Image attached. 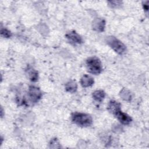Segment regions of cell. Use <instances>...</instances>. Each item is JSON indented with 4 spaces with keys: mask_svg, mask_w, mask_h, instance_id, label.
Returning <instances> with one entry per match:
<instances>
[{
    "mask_svg": "<svg viewBox=\"0 0 149 149\" xmlns=\"http://www.w3.org/2000/svg\"><path fill=\"white\" fill-rule=\"evenodd\" d=\"M107 109L109 112L114 115L117 111L121 109V105L115 100H111L108 105Z\"/></svg>",
    "mask_w": 149,
    "mask_h": 149,
    "instance_id": "cell-9",
    "label": "cell"
},
{
    "mask_svg": "<svg viewBox=\"0 0 149 149\" xmlns=\"http://www.w3.org/2000/svg\"><path fill=\"white\" fill-rule=\"evenodd\" d=\"M93 99L97 102H101L105 97V93L104 91L98 90L93 93Z\"/></svg>",
    "mask_w": 149,
    "mask_h": 149,
    "instance_id": "cell-11",
    "label": "cell"
},
{
    "mask_svg": "<svg viewBox=\"0 0 149 149\" xmlns=\"http://www.w3.org/2000/svg\"><path fill=\"white\" fill-rule=\"evenodd\" d=\"M94 83V79L88 74H84L80 79V84L81 86L84 88L91 86Z\"/></svg>",
    "mask_w": 149,
    "mask_h": 149,
    "instance_id": "cell-8",
    "label": "cell"
},
{
    "mask_svg": "<svg viewBox=\"0 0 149 149\" xmlns=\"http://www.w3.org/2000/svg\"><path fill=\"white\" fill-rule=\"evenodd\" d=\"M148 1H146V2H144L143 4V8L144 9L146 10V11H148Z\"/></svg>",
    "mask_w": 149,
    "mask_h": 149,
    "instance_id": "cell-17",
    "label": "cell"
},
{
    "mask_svg": "<svg viewBox=\"0 0 149 149\" xmlns=\"http://www.w3.org/2000/svg\"><path fill=\"white\" fill-rule=\"evenodd\" d=\"M27 74L29 79L33 82L37 81L38 78V74L37 71L32 68H29L27 70Z\"/></svg>",
    "mask_w": 149,
    "mask_h": 149,
    "instance_id": "cell-12",
    "label": "cell"
},
{
    "mask_svg": "<svg viewBox=\"0 0 149 149\" xmlns=\"http://www.w3.org/2000/svg\"><path fill=\"white\" fill-rule=\"evenodd\" d=\"M1 118H2V117H3V109H2V108H1Z\"/></svg>",
    "mask_w": 149,
    "mask_h": 149,
    "instance_id": "cell-18",
    "label": "cell"
},
{
    "mask_svg": "<svg viewBox=\"0 0 149 149\" xmlns=\"http://www.w3.org/2000/svg\"><path fill=\"white\" fill-rule=\"evenodd\" d=\"M1 34L5 38H10L12 36V33L5 28H2L1 29Z\"/></svg>",
    "mask_w": 149,
    "mask_h": 149,
    "instance_id": "cell-14",
    "label": "cell"
},
{
    "mask_svg": "<svg viewBox=\"0 0 149 149\" xmlns=\"http://www.w3.org/2000/svg\"><path fill=\"white\" fill-rule=\"evenodd\" d=\"M72 120L75 124L81 127L90 126L93 123V119L90 115L81 112L73 113Z\"/></svg>",
    "mask_w": 149,
    "mask_h": 149,
    "instance_id": "cell-1",
    "label": "cell"
},
{
    "mask_svg": "<svg viewBox=\"0 0 149 149\" xmlns=\"http://www.w3.org/2000/svg\"><path fill=\"white\" fill-rule=\"evenodd\" d=\"M86 66L88 72L93 74H98L102 70L101 61L96 56L88 58L86 60Z\"/></svg>",
    "mask_w": 149,
    "mask_h": 149,
    "instance_id": "cell-3",
    "label": "cell"
},
{
    "mask_svg": "<svg viewBox=\"0 0 149 149\" xmlns=\"http://www.w3.org/2000/svg\"><path fill=\"white\" fill-rule=\"evenodd\" d=\"M28 95L30 100L32 102L36 103L41 99L42 97V93L38 87L31 86L29 88Z\"/></svg>",
    "mask_w": 149,
    "mask_h": 149,
    "instance_id": "cell-4",
    "label": "cell"
},
{
    "mask_svg": "<svg viewBox=\"0 0 149 149\" xmlns=\"http://www.w3.org/2000/svg\"><path fill=\"white\" fill-rule=\"evenodd\" d=\"M120 96L121 98L126 101H130L132 100L131 93L126 88H123L120 92Z\"/></svg>",
    "mask_w": 149,
    "mask_h": 149,
    "instance_id": "cell-13",
    "label": "cell"
},
{
    "mask_svg": "<svg viewBox=\"0 0 149 149\" xmlns=\"http://www.w3.org/2000/svg\"><path fill=\"white\" fill-rule=\"evenodd\" d=\"M113 115L123 125H127L130 124L131 123V122L132 121V118L129 115H128L127 113L123 112L121 111V109L117 111Z\"/></svg>",
    "mask_w": 149,
    "mask_h": 149,
    "instance_id": "cell-6",
    "label": "cell"
},
{
    "mask_svg": "<svg viewBox=\"0 0 149 149\" xmlns=\"http://www.w3.org/2000/svg\"><path fill=\"white\" fill-rule=\"evenodd\" d=\"M50 147L51 148H60L61 146L57 139L54 138L51 140L50 142Z\"/></svg>",
    "mask_w": 149,
    "mask_h": 149,
    "instance_id": "cell-15",
    "label": "cell"
},
{
    "mask_svg": "<svg viewBox=\"0 0 149 149\" xmlns=\"http://www.w3.org/2000/svg\"><path fill=\"white\" fill-rule=\"evenodd\" d=\"M66 90L70 93H74L77 91V85L74 80H70L66 83L65 85Z\"/></svg>",
    "mask_w": 149,
    "mask_h": 149,
    "instance_id": "cell-10",
    "label": "cell"
},
{
    "mask_svg": "<svg viewBox=\"0 0 149 149\" xmlns=\"http://www.w3.org/2000/svg\"><path fill=\"white\" fill-rule=\"evenodd\" d=\"M105 20L102 18H97L93 21V29L97 32H102L105 27Z\"/></svg>",
    "mask_w": 149,
    "mask_h": 149,
    "instance_id": "cell-7",
    "label": "cell"
},
{
    "mask_svg": "<svg viewBox=\"0 0 149 149\" xmlns=\"http://www.w3.org/2000/svg\"><path fill=\"white\" fill-rule=\"evenodd\" d=\"M107 44L119 55L123 54L126 51V45L114 36H108L106 38Z\"/></svg>",
    "mask_w": 149,
    "mask_h": 149,
    "instance_id": "cell-2",
    "label": "cell"
},
{
    "mask_svg": "<svg viewBox=\"0 0 149 149\" xmlns=\"http://www.w3.org/2000/svg\"><path fill=\"white\" fill-rule=\"evenodd\" d=\"M108 3L111 7L117 8L122 5V2L120 1H108Z\"/></svg>",
    "mask_w": 149,
    "mask_h": 149,
    "instance_id": "cell-16",
    "label": "cell"
},
{
    "mask_svg": "<svg viewBox=\"0 0 149 149\" xmlns=\"http://www.w3.org/2000/svg\"><path fill=\"white\" fill-rule=\"evenodd\" d=\"M66 37L73 44H80L83 42L82 37L75 31H71L67 33Z\"/></svg>",
    "mask_w": 149,
    "mask_h": 149,
    "instance_id": "cell-5",
    "label": "cell"
}]
</instances>
